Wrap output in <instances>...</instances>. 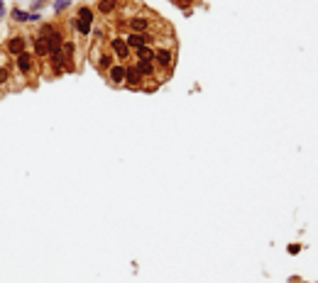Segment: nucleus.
<instances>
[{"label": "nucleus", "instance_id": "obj_1", "mask_svg": "<svg viewBox=\"0 0 318 283\" xmlns=\"http://www.w3.org/2000/svg\"><path fill=\"white\" fill-rule=\"evenodd\" d=\"M37 66H39V64H37V57H34L29 49H27V52H22L20 57L12 59V69H15V71H17V76H22L25 81H27L29 76H34Z\"/></svg>", "mask_w": 318, "mask_h": 283}, {"label": "nucleus", "instance_id": "obj_2", "mask_svg": "<svg viewBox=\"0 0 318 283\" xmlns=\"http://www.w3.org/2000/svg\"><path fill=\"white\" fill-rule=\"evenodd\" d=\"M2 49H5V57H10V59L20 57L22 52H27V49H29L27 34H22V32H15V34H10V37L5 39Z\"/></svg>", "mask_w": 318, "mask_h": 283}, {"label": "nucleus", "instance_id": "obj_3", "mask_svg": "<svg viewBox=\"0 0 318 283\" xmlns=\"http://www.w3.org/2000/svg\"><path fill=\"white\" fill-rule=\"evenodd\" d=\"M108 52L117 59V61H127V59L132 57V49L127 47V42H125V37H120V34H113V37H108Z\"/></svg>", "mask_w": 318, "mask_h": 283}, {"label": "nucleus", "instance_id": "obj_4", "mask_svg": "<svg viewBox=\"0 0 318 283\" xmlns=\"http://www.w3.org/2000/svg\"><path fill=\"white\" fill-rule=\"evenodd\" d=\"M154 64H157V69H164L169 76L174 71V64H176V52L167 49V47H154Z\"/></svg>", "mask_w": 318, "mask_h": 283}, {"label": "nucleus", "instance_id": "obj_5", "mask_svg": "<svg viewBox=\"0 0 318 283\" xmlns=\"http://www.w3.org/2000/svg\"><path fill=\"white\" fill-rule=\"evenodd\" d=\"M125 27H130V32H137V34H147L152 29V17L149 15H142V12H135L127 17Z\"/></svg>", "mask_w": 318, "mask_h": 283}, {"label": "nucleus", "instance_id": "obj_6", "mask_svg": "<svg viewBox=\"0 0 318 283\" xmlns=\"http://www.w3.org/2000/svg\"><path fill=\"white\" fill-rule=\"evenodd\" d=\"M142 83H145V78L140 76L137 66L135 64H125V88L137 90V88H142Z\"/></svg>", "mask_w": 318, "mask_h": 283}, {"label": "nucleus", "instance_id": "obj_7", "mask_svg": "<svg viewBox=\"0 0 318 283\" xmlns=\"http://www.w3.org/2000/svg\"><path fill=\"white\" fill-rule=\"evenodd\" d=\"M66 27L71 29L74 34H79V37H91V34H93V25H88V22H84V20H79L76 15H71V17H69Z\"/></svg>", "mask_w": 318, "mask_h": 283}, {"label": "nucleus", "instance_id": "obj_8", "mask_svg": "<svg viewBox=\"0 0 318 283\" xmlns=\"http://www.w3.org/2000/svg\"><path fill=\"white\" fill-rule=\"evenodd\" d=\"M61 52H64V57H66L69 71H74V69H76V66H74V61H76V52H79V42H76V39H64Z\"/></svg>", "mask_w": 318, "mask_h": 283}, {"label": "nucleus", "instance_id": "obj_9", "mask_svg": "<svg viewBox=\"0 0 318 283\" xmlns=\"http://www.w3.org/2000/svg\"><path fill=\"white\" fill-rule=\"evenodd\" d=\"M108 76V83L115 85V88H120V85H125V64H113L110 66V71L106 73Z\"/></svg>", "mask_w": 318, "mask_h": 283}, {"label": "nucleus", "instance_id": "obj_10", "mask_svg": "<svg viewBox=\"0 0 318 283\" xmlns=\"http://www.w3.org/2000/svg\"><path fill=\"white\" fill-rule=\"evenodd\" d=\"M120 5H122V0H98L96 12L103 15V17H110V15H115L117 10H120Z\"/></svg>", "mask_w": 318, "mask_h": 283}, {"label": "nucleus", "instance_id": "obj_11", "mask_svg": "<svg viewBox=\"0 0 318 283\" xmlns=\"http://www.w3.org/2000/svg\"><path fill=\"white\" fill-rule=\"evenodd\" d=\"M135 66H137V71H140V76L145 78V81H154L157 78V64L154 61H135Z\"/></svg>", "mask_w": 318, "mask_h": 283}, {"label": "nucleus", "instance_id": "obj_12", "mask_svg": "<svg viewBox=\"0 0 318 283\" xmlns=\"http://www.w3.org/2000/svg\"><path fill=\"white\" fill-rule=\"evenodd\" d=\"M12 83V66L5 64V59H0V90L10 88Z\"/></svg>", "mask_w": 318, "mask_h": 283}, {"label": "nucleus", "instance_id": "obj_13", "mask_svg": "<svg viewBox=\"0 0 318 283\" xmlns=\"http://www.w3.org/2000/svg\"><path fill=\"white\" fill-rule=\"evenodd\" d=\"M74 15H76L79 20L88 22V25H96V10H93V7H88V5H79Z\"/></svg>", "mask_w": 318, "mask_h": 283}, {"label": "nucleus", "instance_id": "obj_14", "mask_svg": "<svg viewBox=\"0 0 318 283\" xmlns=\"http://www.w3.org/2000/svg\"><path fill=\"white\" fill-rule=\"evenodd\" d=\"M125 42H127V47L132 49V52H137L140 47H145V34H137V32H127L125 34Z\"/></svg>", "mask_w": 318, "mask_h": 283}, {"label": "nucleus", "instance_id": "obj_15", "mask_svg": "<svg viewBox=\"0 0 318 283\" xmlns=\"http://www.w3.org/2000/svg\"><path fill=\"white\" fill-rule=\"evenodd\" d=\"M10 20H12L15 25H29V12L20 10V5H15V7L10 10Z\"/></svg>", "mask_w": 318, "mask_h": 283}, {"label": "nucleus", "instance_id": "obj_16", "mask_svg": "<svg viewBox=\"0 0 318 283\" xmlns=\"http://www.w3.org/2000/svg\"><path fill=\"white\" fill-rule=\"evenodd\" d=\"M132 54H135V61H154V47L145 44V47H140V49L132 52Z\"/></svg>", "mask_w": 318, "mask_h": 283}, {"label": "nucleus", "instance_id": "obj_17", "mask_svg": "<svg viewBox=\"0 0 318 283\" xmlns=\"http://www.w3.org/2000/svg\"><path fill=\"white\" fill-rule=\"evenodd\" d=\"M69 5H71V0H54V10H57V12L69 10Z\"/></svg>", "mask_w": 318, "mask_h": 283}, {"label": "nucleus", "instance_id": "obj_18", "mask_svg": "<svg viewBox=\"0 0 318 283\" xmlns=\"http://www.w3.org/2000/svg\"><path fill=\"white\" fill-rule=\"evenodd\" d=\"M174 2H176V5H179V7H184V10H186V15H189V12H191V10H189V7H191V2H194V0H174Z\"/></svg>", "mask_w": 318, "mask_h": 283}, {"label": "nucleus", "instance_id": "obj_19", "mask_svg": "<svg viewBox=\"0 0 318 283\" xmlns=\"http://www.w3.org/2000/svg\"><path fill=\"white\" fill-rule=\"evenodd\" d=\"M287 252H289V254H299V252H301V244H289Z\"/></svg>", "mask_w": 318, "mask_h": 283}, {"label": "nucleus", "instance_id": "obj_20", "mask_svg": "<svg viewBox=\"0 0 318 283\" xmlns=\"http://www.w3.org/2000/svg\"><path fill=\"white\" fill-rule=\"evenodd\" d=\"M5 12H7V10H5V2H2V0H0V20H2V17H5Z\"/></svg>", "mask_w": 318, "mask_h": 283}]
</instances>
